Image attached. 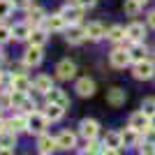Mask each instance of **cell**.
Wrapping results in <instances>:
<instances>
[{
    "label": "cell",
    "instance_id": "3957f363",
    "mask_svg": "<svg viewBox=\"0 0 155 155\" xmlns=\"http://www.w3.org/2000/svg\"><path fill=\"white\" fill-rule=\"evenodd\" d=\"M109 63L114 65V67H118V70L127 67V65L132 63V58H130V49H123V46L114 49V51H111V56H109Z\"/></svg>",
    "mask_w": 155,
    "mask_h": 155
},
{
    "label": "cell",
    "instance_id": "83f0119b",
    "mask_svg": "<svg viewBox=\"0 0 155 155\" xmlns=\"http://www.w3.org/2000/svg\"><path fill=\"white\" fill-rule=\"evenodd\" d=\"M28 39H30L32 46H44L46 44V30H32Z\"/></svg>",
    "mask_w": 155,
    "mask_h": 155
},
{
    "label": "cell",
    "instance_id": "9c48e42d",
    "mask_svg": "<svg viewBox=\"0 0 155 155\" xmlns=\"http://www.w3.org/2000/svg\"><path fill=\"white\" fill-rule=\"evenodd\" d=\"M30 88H32V81L26 77V74H12V86H9V91L28 93Z\"/></svg>",
    "mask_w": 155,
    "mask_h": 155
},
{
    "label": "cell",
    "instance_id": "2e32d148",
    "mask_svg": "<svg viewBox=\"0 0 155 155\" xmlns=\"http://www.w3.org/2000/svg\"><path fill=\"white\" fill-rule=\"evenodd\" d=\"M37 148L42 150V155H49L53 148H58V143H56V139L49 134H39L37 137Z\"/></svg>",
    "mask_w": 155,
    "mask_h": 155
},
{
    "label": "cell",
    "instance_id": "8992f818",
    "mask_svg": "<svg viewBox=\"0 0 155 155\" xmlns=\"http://www.w3.org/2000/svg\"><path fill=\"white\" fill-rule=\"evenodd\" d=\"M130 127L137 130V132H146L150 127V116H146L143 111H137L130 116Z\"/></svg>",
    "mask_w": 155,
    "mask_h": 155
},
{
    "label": "cell",
    "instance_id": "4dcf8cb0",
    "mask_svg": "<svg viewBox=\"0 0 155 155\" xmlns=\"http://www.w3.org/2000/svg\"><path fill=\"white\" fill-rule=\"evenodd\" d=\"M141 111L146 114V116H153L155 114V100L153 97H146V100L141 102Z\"/></svg>",
    "mask_w": 155,
    "mask_h": 155
},
{
    "label": "cell",
    "instance_id": "603a6c76",
    "mask_svg": "<svg viewBox=\"0 0 155 155\" xmlns=\"http://www.w3.org/2000/svg\"><path fill=\"white\" fill-rule=\"evenodd\" d=\"M125 37H127V30H125L123 26H114V28H109V32H107V39H109V42H114V44L123 42Z\"/></svg>",
    "mask_w": 155,
    "mask_h": 155
},
{
    "label": "cell",
    "instance_id": "8d00e7d4",
    "mask_svg": "<svg viewBox=\"0 0 155 155\" xmlns=\"http://www.w3.org/2000/svg\"><path fill=\"white\" fill-rule=\"evenodd\" d=\"M9 5L16 7V9H26V7L30 5V0H9Z\"/></svg>",
    "mask_w": 155,
    "mask_h": 155
},
{
    "label": "cell",
    "instance_id": "7a4b0ae2",
    "mask_svg": "<svg viewBox=\"0 0 155 155\" xmlns=\"http://www.w3.org/2000/svg\"><path fill=\"white\" fill-rule=\"evenodd\" d=\"M79 134L84 137L86 141H95V137L100 134V123L95 118H84L79 123Z\"/></svg>",
    "mask_w": 155,
    "mask_h": 155
},
{
    "label": "cell",
    "instance_id": "7bdbcfd3",
    "mask_svg": "<svg viewBox=\"0 0 155 155\" xmlns=\"http://www.w3.org/2000/svg\"><path fill=\"white\" fill-rule=\"evenodd\" d=\"M5 130H7V123L2 120V116H0V132H5Z\"/></svg>",
    "mask_w": 155,
    "mask_h": 155
},
{
    "label": "cell",
    "instance_id": "ee69618b",
    "mask_svg": "<svg viewBox=\"0 0 155 155\" xmlns=\"http://www.w3.org/2000/svg\"><path fill=\"white\" fill-rule=\"evenodd\" d=\"M150 127H155V114L150 116Z\"/></svg>",
    "mask_w": 155,
    "mask_h": 155
},
{
    "label": "cell",
    "instance_id": "5b68a950",
    "mask_svg": "<svg viewBox=\"0 0 155 155\" xmlns=\"http://www.w3.org/2000/svg\"><path fill=\"white\" fill-rule=\"evenodd\" d=\"M44 60V53H42V46H28L26 53H23V65L26 67H37L39 63Z\"/></svg>",
    "mask_w": 155,
    "mask_h": 155
},
{
    "label": "cell",
    "instance_id": "d6a6232c",
    "mask_svg": "<svg viewBox=\"0 0 155 155\" xmlns=\"http://www.w3.org/2000/svg\"><path fill=\"white\" fill-rule=\"evenodd\" d=\"M143 146L155 148V127H148L146 132H143Z\"/></svg>",
    "mask_w": 155,
    "mask_h": 155
},
{
    "label": "cell",
    "instance_id": "bcb514c9",
    "mask_svg": "<svg viewBox=\"0 0 155 155\" xmlns=\"http://www.w3.org/2000/svg\"><path fill=\"white\" fill-rule=\"evenodd\" d=\"M0 81H2V72H0Z\"/></svg>",
    "mask_w": 155,
    "mask_h": 155
},
{
    "label": "cell",
    "instance_id": "60d3db41",
    "mask_svg": "<svg viewBox=\"0 0 155 155\" xmlns=\"http://www.w3.org/2000/svg\"><path fill=\"white\" fill-rule=\"evenodd\" d=\"M148 26H150V28H155V9L148 14Z\"/></svg>",
    "mask_w": 155,
    "mask_h": 155
},
{
    "label": "cell",
    "instance_id": "4fadbf2b",
    "mask_svg": "<svg viewBox=\"0 0 155 155\" xmlns=\"http://www.w3.org/2000/svg\"><path fill=\"white\" fill-rule=\"evenodd\" d=\"M74 88H77V93H79L81 97H91V95H95V81H93V79H88V77L79 79Z\"/></svg>",
    "mask_w": 155,
    "mask_h": 155
},
{
    "label": "cell",
    "instance_id": "ac0fdd59",
    "mask_svg": "<svg viewBox=\"0 0 155 155\" xmlns=\"http://www.w3.org/2000/svg\"><path fill=\"white\" fill-rule=\"evenodd\" d=\"M46 28H49V30H53V32H60V30H65V23H67V21L63 19V16H60V12L58 14H51V16H46Z\"/></svg>",
    "mask_w": 155,
    "mask_h": 155
},
{
    "label": "cell",
    "instance_id": "f546056e",
    "mask_svg": "<svg viewBox=\"0 0 155 155\" xmlns=\"http://www.w3.org/2000/svg\"><path fill=\"white\" fill-rule=\"evenodd\" d=\"M125 14H130V16H137V14L141 12V5L139 2H134V0H125Z\"/></svg>",
    "mask_w": 155,
    "mask_h": 155
},
{
    "label": "cell",
    "instance_id": "e0dca14e",
    "mask_svg": "<svg viewBox=\"0 0 155 155\" xmlns=\"http://www.w3.org/2000/svg\"><path fill=\"white\" fill-rule=\"evenodd\" d=\"M84 30H86V37H88V39H102L104 35H107V32H104V26L100 23V21H93V23H88Z\"/></svg>",
    "mask_w": 155,
    "mask_h": 155
},
{
    "label": "cell",
    "instance_id": "1f68e13d",
    "mask_svg": "<svg viewBox=\"0 0 155 155\" xmlns=\"http://www.w3.org/2000/svg\"><path fill=\"white\" fill-rule=\"evenodd\" d=\"M7 107H14L12 104V91H0V109H7Z\"/></svg>",
    "mask_w": 155,
    "mask_h": 155
},
{
    "label": "cell",
    "instance_id": "9a60e30c",
    "mask_svg": "<svg viewBox=\"0 0 155 155\" xmlns=\"http://www.w3.org/2000/svg\"><path fill=\"white\" fill-rule=\"evenodd\" d=\"M120 137H123V146H130V148H134V146H139L141 132H137V130H132V127L127 125V130H123V132H120Z\"/></svg>",
    "mask_w": 155,
    "mask_h": 155
},
{
    "label": "cell",
    "instance_id": "8fae6325",
    "mask_svg": "<svg viewBox=\"0 0 155 155\" xmlns=\"http://www.w3.org/2000/svg\"><path fill=\"white\" fill-rule=\"evenodd\" d=\"M125 30H127V39L134 42V44H141L143 37H146V28H143L141 23H130Z\"/></svg>",
    "mask_w": 155,
    "mask_h": 155
},
{
    "label": "cell",
    "instance_id": "30bf717a",
    "mask_svg": "<svg viewBox=\"0 0 155 155\" xmlns=\"http://www.w3.org/2000/svg\"><path fill=\"white\" fill-rule=\"evenodd\" d=\"M46 100L51 104H58V107H63V109H67L70 107V97H67V93L60 91V88H53V91L46 93Z\"/></svg>",
    "mask_w": 155,
    "mask_h": 155
},
{
    "label": "cell",
    "instance_id": "f1b7e54d",
    "mask_svg": "<svg viewBox=\"0 0 155 155\" xmlns=\"http://www.w3.org/2000/svg\"><path fill=\"white\" fill-rule=\"evenodd\" d=\"M130 58L134 60V63H141V60H146V49H143L141 44H134L132 49H130Z\"/></svg>",
    "mask_w": 155,
    "mask_h": 155
},
{
    "label": "cell",
    "instance_id": "cb8c5ba5",
    "mask_svg": "<svg viewBox=\"0 0 155 155\" xmlns=\"http://www.w3.org/2000/svg\"><path fill=\"white\" fill-rule=\"evenodd\" d=\"M46 16H44V9H39V7H35V9H30L28 12V26H39V23H44Z\"/></svg>",
    "mask_w": 155,
    "mask_h": 155
},
{
    "label": "cell",
    "instance_id": "ab89813d",
    "mask_svg": "<svg viewBox=\"0 0 155 155\" xmlns=\"http://www.w3.org/2000/svg\"><path fill=\"white\" fill-rule=\"evenodd\" d=\"M141 155H155V148H150V146H143V148H141Z\"/></svg>",
    "mask_w": 155,
    "mask_h": 155
},
{
    "label": "cell",
    "instance_id": "ba28073f",
    "mask_svg": "<svg viewBox=\"0 0 155 155\" xmlns=\"http://www.w3.org/2000/svg\"><path fill=\"white\" fill-rule=\"evenodd\" d=\"M56 143H58V148H63V150H72L77 146V134L70 132V130H63V132L56 137Z\"/></svg>",
    "mask_w": 155,
    "mask_h": 155
},
{
    "label": "cell",
    "instance_id": "44dd1931",
    "mask_svg": "<svg viewBox=\"0 0 155 155\" xmlns=\"http://www.w3.org/2000/svg\"><path fill=\"white\" fill-rule=\"evenodd\" d=\"M107 102L114 104V107L125 104V91H123V88H111V91L107 93Z\"/></svg>",
    "mask_w": 155,
    "mask_h": 155
},
{
    "label": "cell",
    "instance_id": "484cf974",
    "mask_svg": "<svg viewBox=\"0 0 155 155\" xmlns=\"http://www.w3.org/2000/svg\"><path fill=\"white\" fill-rule=\"evenodd\" d=\"M104 146H109V148H120V146H123L120 132H107V134H104Z\"/></svg>",
    "mask_w": 155,
    "mask_h": 155
},
{
    "label": "cell",
    "instance_id": "d4e9b609",
    "mask_svg": "<svg viewBox=\"0 0 155 155\" xmlns=\"http://www.w3.org/2000/svg\"><path fill=\"white\" fill-rule=\"evenodd\" d=\"M7 125H9V130H12V132H21V130H28V114H26V116H23V114H21V116H14Z\"/></svg>",
    "mask_w": 155,
    "mask_h": 155
},
{
    "label": "cell",
    "instance_id": "52a82bcc",
    "mask_svg": "<svg viewBox=\"0 0 155 155\" xmlns=\"http://www.w3.org/2000/svg\"><path fill=\"white\" fill-rule=\"evenodd\" d=\"M56 74H58V79H72L74 74H77V65L72 63L70 58H65V60H60L58 65H56Z\"/></svg>",
    "mask_w": 155,
    "mask_h": 155
},
{
    "label": "cell",
    "instance_id": "5bb4252c",
    "mask_svg": "<svg viewBox=\"0 0 155 155\" xmlns=\"http://www.w3.org/2000/svg\"><path fill=\"white\" fill-rule=\"evenodd\" d=\"M32 88L37 93H42V95H46L49 91H53V81H51V77H46V74H39L35 81H32Z\"/></svg>",
    "mask_w": 155,
    "mask_h": 155
},
{
    "label": "cell",
    "instance_id": "d590c367",
    "mask_svg": "<svg viewBox=\"0 0 155 155\" xmlns=\"http://www.w3.org/2000/svg\"><path fill=\"white\" fill-rule=\"evenodd\" d=\"M97 150H100V148H97V143H95V141H88L86 150H81L79 155H97Z\"/></svg>",
    "mask_w": 155,
    "mask_h": 155
},
{
    "label": "cell",
    "instance_id": "ffe728a7",
    "mask_svg": "<svg viewBox=\"0 0 155 155\" xmlns=\"http://www.w3.org/2000/svg\"><path fill=\"white\" fill-rule=\"evenodd\" d=\"M63 114H65V109L63 107H58V104H51V102H46V107H44V116L49 118V120H60L63 118Z\"/></svg>",
    "mask_w": 155,
    "mask_h": 155
},
{
    "label": "cell",
    "instance_id": "4316f807",
    "mask_svg": "<svg viewBox=\"0 0 155 155\" xmlns=\"http://www.w3.org/2000/svg\"><path fill=\"white\" fill-rule=\"evenodd\" d=\"M14 143H16V132H12V130L0 132V148H12Z\"/></svg>",
    "mask_w": 155,
    "mask_h": 155
},
{
    "label": "cell",
    "instance_id": "d6986e66",
    "mask_svg": "<svg viewBox=\"0 0 155 155\" xmlns=\"http://www.w3.org/2000/svg\"><path fill=\"white\" fill-rule=\"evenodd\" d=\"M65 37H67L70 44H81L86 39V30L79 28V26H72V28H67V35H65Z\"/></svg>",
    "mask_w": 155,
    "mask_h": 155
},
{
    "label": "cell",
    "instance_id": "b9f144b4",
    "mask_svg": "<svg viewBox=\"0 0 155 155\" xmlns=\"http://www.w3.org/2000/svg\"><path fill=\"white\" fill-rule=\"evenodd\" d=\"M0 155H14L12 148H0Z\"/></svg>",
    "mask_w": 155,
    "mask_h": 155
},
{
    "label": "cell",
    "instance_id": "7402d4cb",
    "mask_svg": "<svg viewBox=\"0 0 155 155\" xmlns=\"http://www.w3.org/2000/svg\"><path fill=\"white\" fill-rule=\"evenodd\" d=\"M28 37H30V26H28V23H16V26H12V39L21 42V39H28Z\"/></svg>",
    "mask_w": 155,
    "mask_h": 155
},
{
    "label": "cell",
    "instance_id": "277c9868",
    "mask_svg": "<svg viewBox=\"0 0 155 155\" xmlns=\"http://www.w3.org/2000/svg\"><path fill=\"white\" fill-rule=\"evenodd\" d=\"M134 79H139V81H148V79H153L155 74V65L150 63V60H141V63H134Z\"/></svg>",
    "mask_w": 155,
    "mask_h": 155
},
{
    "label": "cell",
    "instance_id": "f6af8a7d",
    "mask_svg": "<svg viewBox=\"0 0 155 155\" xmlns=\"http://www.w3.org/2000/svg\"><path fill=\"white\" fill-rule=\"evenodd\" d=\"M134 2H139V5L143 7V5H146V2H148V0H134Z\"/></svg>",
    "mask_w": 155,
    "mask_h": 155
},
{
    "label": "cell",
    "instance_id": "e575fe53",
    "mask_svg": "<svg viewBox=\"0 0 155 155\" xmlns=\"http://www.w3.org/2000/svg\"><path fill=\"white\" fill-rule=\"evenodd\" d=\"M12 14V5H9V0H0V19H7Z\"/></svg>",
    "mask_w": 155,
    "mask_h": 155
},
{
    "label": "cell",
    "instance_id": "7c38bea8",
    "mask_svg": "<svg viewBox=\"0 0 155 155\" xmlns=\"http://www.w3.org/2000/svg\"><path fill=\"white\" fill-rule=\"evenodd\" d=\"M60 16H63L67 23H72V26H77L79 21H81V7H74V5H67L60 9Z\"/></svg>",
    "mask_w": 155,
    "mask_h": 155
},
{
    "label": "cell",
    "instance_id": "6da1fadb",
    "mask_svg": "<svg viewBox=\"0 0 155 155\" xmlns=\"http://www.w3.org/2000/svg\"><path fill=\"white\" fill-rule=\"evenodd\" d=\"M46 127H49V118L44 116V111H32V114H28V132H32V134H44Z\"/></svg>",
    "mask_w": 155,
    "mask_h": 155
},
{
    "label": "cell",
    "instance_id": "f35d334b",
    "mask_svg": "<svg viewBox=\"0 0 155 155\" xmlns=\"http://www.w3.org/2000/svg\"><path fill=\"white\" fill-rule=\"evenodd\" d=\"M79 2V7H93L95 5V0H77Z\"/></svg>",
    "mask_w": 155,
    "mask_h": 155
},
{
    "label": "cell",
    "instance_id": "836d02e7",
    "mask_svg": "<svg viewBox=\"0 0 155 155\" xmlns=\"http://www.w3.org/2000/svg\"><path fill=\"white\" fill-rule=\"evenodd\" d=\"M9 39H12V28L0 23V44H5V42H9Z\"/></svg>",
    "mask_w": 155,
    "mask_h": 155
},
{
    "label": "cell",
    "instance_id": "74e56055",
    "mask_svg": "<svg viewBox=\"0 0 155 155\" xmlns=\"http://www.w3.org/2000/svg\"><path fill=\"white\" fill-rule=\"evenodd\" d=\"M102 155H120V153H118V148H109V146H104Z\"/></svg>",
    "mask_w": 155,
    "mask_h": 155
}]
</instances>
